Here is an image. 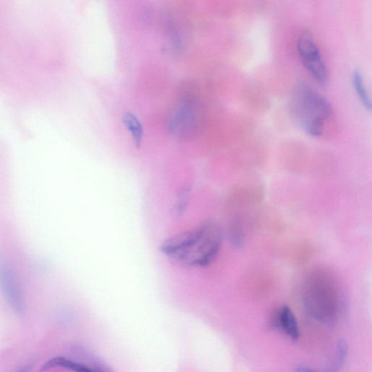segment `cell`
I'll list each match as a JSON object with an SVG mask.
<instances>
[{"label":"cell","mask_w":372,"mask_h":372,"mask_svg":"<svg viewBox=\"0 0 372 372\" xmlns=\"http://www.w3.org/2000/svg\"><path fill=\"white\" fill-rule=\"evenodd\" d=\"M223 231L215 221L166 239L160 251L172 261L189 268H204L216 260L223 243Z\"/></svg>","instance_id":"1"},{"label":"cell","mask_w":372,"mask_h":372,"mask_svg":"<svg viewBox=\"0 0 372 372\" xmlns=\"http://www.w3.org/2000/svg\"><path fill=\"white\" fill-rule=\"evenodd\" d=\"M294 116L304 131L310 136H320L332 114L327 100L312 88L302 85L293 96Z\"/></svg>","instance_id":"2"},{"label":"cell","mask_w":372,"mask_h":372,"mask_svg":"<svg viewBox=\"0 0 372 372\" xmlns=\"http://www.w3.org/2000/svg\"><path fill=\"white\" fill-rule=\"evenodd\" d=\"M298 55L307 70L316 82L326 86L329 82V71L318 45L309 32H304L297 42Z\"/></svg>","instance_id":"3"},{"label":"cell","mask_w":372,"mask_h":372,"mask_svg":"<svg viewBox=\"0 0 372 372\" xmlns=\"http://www.w3.org/2000/svg\"><path fill=\"white\" fill-rule=\"evenodd\" d=\"M0 285L14 309L22 312L23 298L17 275L11 266L4 261H0Z\"/></svg>","instance_id":"4"},{"label":"cell","mask_w":372,"mask_h":372,"mask_svg":"<svg viewBox=\"0 0 372 372\" xmlns=\"http://www.w3.org/2000/svg\"><path fill=\"white\" fill-rule=\"evenodd\" d=\"M197 115L189 104H183L175 111L170 122V129L173 135L186 138L192 134L196 127Z\"/></svg>","instance_id":"5"},{"label":"cell","mask_w":372,"mask_h":372,"mask_svg":"<svg viewBox=\"0 0 372 372\" xmlns=\"http://www.w3.org/2000/svg\"><path fill=\"white\" fill-rule=\"evenodd\" d=\"M277 321L279 326L286 334L293 341L300 338V330L297 319L289 307L283 306L278 312Z\"/></svg>","instance_id":"6"},{"label":"cell","mask_w":372,"mask_h":372,"mask_svg":"<svg viewBox=\"0 0 372 372\" xmlns=\"http://www.w3.org/2000/svg\"><path fill=\"white\" fill-rule=\"evenodd\" d=\"M122 122L127 131L131 133L136 148L140 147L143 138V127L138 118L132 113H125L122 117Z\"/></svg>","instance_id":"7"},{"label":"cell","mask_w":372,"mask_h":372,"mask_svg":"<svg viewBox=\"0 0 372 372\" xmlns=\"http://www.w3.org/2000/svg\"><path fill=\"white\" fill-rule=\"evenodd\" d=\"M55 367L65 368L74 372H97L85 365L63 357H55L47 362L42 366V371L49 370Z\"/></svg>","instance_id":"8"},{"label":"cell","mask_w":372,"mask_h":372,"mask_svg":"<svg viewBox=\"0 0 372 372\" xmlns=\"http://www.w3.org/2000/svg\"><path fill=\"white\" fill-rule=\"evenodd\" d=\"M352 83L363 106L371 110V101L366 88L364 77L359 71H355L352 75Z\"/></svg>","instance_id":"9"},{"label":"cell","mask_w":372,"mask_h":372,"mask_svg":"<svg viewBox=\"0 0 372 372\" xmlns=\"http://www.w3.org/2000/svg\"><path fill=\"white\" fill-rule=\"evenodd\" d=\"M348 355V345L343 341L338 343L336 360L331 372H339L343 366Z\"/></svg>","instance_id":"10"},{"label":"cell","mask_w":372,"mask_h":372,"mask_svg":"<svg viewBox=\"0 0 372 372\" xmlns=\"http://www.w3.org/2000/svg\"><path fill=\"white\" fill-rule=\"evenodd\" d=\"M188 195H190V188H184L179 194V197L177 199V204L175 205L177 215L183 213L185 211L186 207L187 201L188 200Z\"/></svg>","instance_id":"11"},{"label":"cell","mask_w":372,"mask_h":372,"mask_svg":"<svg viewBox=\"0 0 372 372\" xmlns=\"http://www.w3.org/2000/svg\"><path fill=\"white\" fill-rule=\"evenodd\" d=\"M295 372H316V371L308 367L298 366L296 368Z\"/></svg>","instance_id":"12"},{"label":"cell","mask_w":372,"mask_h":372,"mask_svg":"<svg viewBox=\"0 0 372 372\" xmlns=\"http://www.w3.org/2000/svg\"><path fill=\"white\" fill-rule=\"evenodd\" d=\"M28 371H29V367L24 366L22 369H20L18 372H28Z\"/></svg>","instance_id":"13"}]
</instances>
